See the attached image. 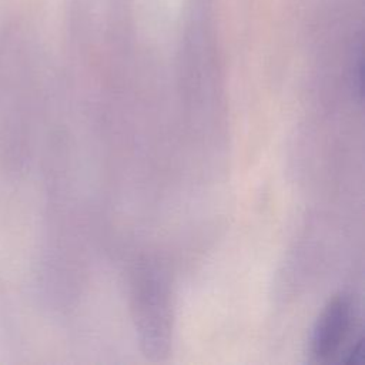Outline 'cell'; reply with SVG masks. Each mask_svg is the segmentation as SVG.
<instances>
[{"mask_svg": "<svg viewBox=\"0 0 365 365\" xmlns=\"http://www.w3.org/2000/svg\"><path fill=\"white\" fill-rule=\"evenodd\" d=\"M134 314L147 355L161 356L170 342V304L167 289L151 272L134 285Z\"/></svg>", "mask_w": 365, "mask_h": 365, "instance_id": "6da1fadb", "label": "cell"}, {"mask_svg": "<svg viewBox=\"0 0 365 365\" xmlns=\"http://www.w3.org/2000/svg\"><path fill=\"white\" fill-rule=\"evenodd\" d=\"M351 308L349 298L341 294L334 297L318 317L311 338V351L317 361H327L341 349L351 328Z\"/></svg>", "mask_w": 365, "mask_h": 365, "instance_id": "7a4b0ae2", "label": "cell"}, {"mask_svg": "<svg viewBox=\"0 0 365 365\" xmlns=\"http://www.w3.org/2000/svg\"><path fill=\"white\" fill-rule=\"evenodd\" d=\"M362 358H364V346H362V338L359 336L352 345H349V348L344 352V355H341V362L346 365H358L361 364Z\"/></svg>", "mask_w": 365, "mask_h": 365, "instance_id": "3957f363", "label": "cell"}]
</instances>
